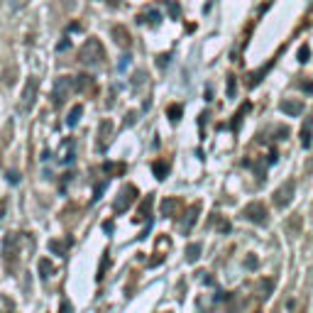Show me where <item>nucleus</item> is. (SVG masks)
I'll list each match as a JSON object with an SVG mask.
<instances>
[{
	"instance_id": "1",
	"label": "nucleus",
	"mask_w": 313,
	"mask_h": 313,
	"mask_svg": "<svg viewBox=\"0 0 313 313\" xmlns=\"http://www.w3.org/2000/svg\"><path fill=\"white\" fill-rule=\"evenodd\" d=\"M20 252H22V235L20 232H8L3 240V264L10 274L20 269Z\"/></svg>"
},
{
	"instance_id": "2",
	"label": "nucleus",
	"mask_w": 313,
	"mask_h": 313,
	"mask_svg": "<svg viewBox=\"0 0 313 313\" xmlns=\"http://www.w3.org/2000/svg\"><path fill=\"white\" fill-rule=\"evenodd\" d=\"M79 61H81L83 66H88V68L103 66V61H106V49H103L100 40L88 37L86 44L81 47V52H79Z\"/></svg>"
},
{
	"instance_id": "3",
	"label": "nucleus",
	"mask_w": 313,
	"mask_h": 313,
	"mask_svg": "<svg viewBox=\"0 0 313 313\" xmlns=\"http://www.w3.org/2000/svg\"><path fill=\"white\" fill-rule=\"evenodd\" d=\"M294 193H296V181L294 179H286L284 184L274 191V198H272L274 205L276 208H286V205L294 201Z\"/></svg>"
},
{
	"instance_id": "4",
	"label": "nucleus",
	"mask_w": 313,
	"mask_h": 313,
	"mask_svg": "<svg viewBox=\"0 0 313 313\" xmlns=\"http://www.w3.org/2000/svg\"><path fill=\"white\" fill-rule=\"evenodd\" d=\"M242 218H247L250 223H255V225H264L267 223V208H264V203H259V201H252V203H247L242 208Z\"/></svg>"
},
{
	"instance_id": "5",
	"label": "nucleus",
	"mask_w": 313,
	"mask_h": 313,
	"mask_svg": "<svg viewBox=\"0 0 313 313\" xmlns=\"http://www.w3.org/2000/svg\"><path fill=\"white\" fill-rule=\"evenodd\" d=\"M71 91H76V79H68V76L56 79V83H54V103L56 106H61L64 98H66Z\"/></svg>"
},
{
	"instance_id": "6",
	"label": "nucleus",
	"mask_w": 313,
	"mask_h": 313,
	"mask_svg": "<svg viewBox=\"0 0 313 313\" xmlns=\"http://www.w3.org/2000/svg\"><path fill=\"white\" fill-rule=\"evenodd\" d=\"M137 201V189L135 186H125L120 193H118V198H115V213H123L125 208H130V205Z\"/></svg>"
},
{
	"instance_id": "7",
	"label": "nucleus",
	"mask_w": 313,
	"mask_h": 313,
	"mask_svg": "<svg viewBox=\"0 0 313 313\" xmlns=\"http://www.w3.org/2000/svg\"><path fill=\"white\" fill-rule=\"evenodd\" d=\"M279 110L289 115V118H299L301 113H303V103L301 100H294V98H284L282 103H279Z\"/></svg>"
},
{
	"instance_id": "8",
	"label": "nucleus",
	"mask_w": 313,
	"mask_h": 313,
	"mask_svg": "<svg viewBox=\"0 0 313 313\" xmlns=\"http://www.w3.org/2000/svg\"><path fill=\"white\" fill-rule=\"evenodd\" d=\"M181 201L179 198H174V196H166L162 201V216H166V218H177L179 211H181Z\"/></svg>"
},
{
	"instance_id": "9",
	"label": "nucleus",
	"mask_w": 313,
	"mask_h": 313,
	"mask_svg": "<svg viewBox=\"0 0 313 313\" xmlns=\"http://www.w3.org/2000/svg\"><path fill=\"white\" fill-rule=\"evenodd\" d=\"M198 211H201V203H193L186 211V218H184V223H181V230L184 232H191V228L196 225V220H198Z\"/></svg>"
},
{
	"instance_id": "10",
	"label": "nucleus",
	"mask_w": 313,
	"mask_h": 313,
	"mask_svg": "<svg viewBox=\"0 0 313 313\" xmlns=\"http://www.w3.org/2000/svg\"><path fill=\"white\" fill-rule=\"evenodd\" d=\"M37 79H29V83H27V88H25V95H22V106L25 108H29L32 103H34V95H37Z\"/></svg>"
},
{
	"instance_id": "11",
	"label": "nucleus",
	"mask_w": 313,
	"mask_h": 313,
	"mask_svg": "<svg viewBox=\"0 0 313 313\" xmlns=\"http://www.w3.org/2000/svg\"><path fill=\"white\" fill-rule=\"evenodd\" d=\"M113 40H115V44H120V47H130V32L125 27H120V25H115L113 27Z\"/></svg>"
},
{
	"instance_id": "12",
	"label": "nucleus",
	"mask_w": 313,
	"mask_h": 313,
	"mask_svg": "<svg viewBox=\"0 0 313 313\" xmlns=\"http://www.w3.org/2000/svg\"><path fill=\"white\" fill-rule=\"evenodd\" d=\"M311 130H313V120H303V127H301V145L303 147H311Z\"/></svg>"
},
{
	"instance_id": "13",
	"label": "nucleus",
	"mask_w": 313,
	"mask_h": 313,
	"mask_svg": "<svg viewBox=\"0 0 313 313\" xmlns=\"http://www.w3.org/2000/svg\"><path fill=\"white\" fill-rule=\"evenodd\" d=\"M113 132V125L110 123H100V140H98V150H106V140H110Z\"/></svg>"
},
{
	"instance_id": "14",
	"label": "nucleus",
	"mask_w": 313,
	"mask_h": 313,
	"mask_svg": "<svg viewBox=\"0 0 313 313\" xmlns=\"http://www.w3.org/2000/svg\"><path fill=\"white\" fill-rule=\"evenodd\" d=\"M81 113H83V106H74V108H71V113H68V118H66V125H68V127H74V125L79 123Z\"/></svg>"
},
{
	"instance_id": "15",
	"label": "nucleus",
	"mask_w": 313,
	"mask_h": 313,
	"mask_svg": "<svg viewBox=\"0 0 313 313\" xmlns=\"http://www.w3.org/2000/svg\"><path fill=\"white\" fill-rule=\"evenodd\" d=\"M198 257H201V245H198V242H193V245L186 247V259H189V262H198Z\"/></svg>"
},
{
	"instance_id": "16",
	"label": "nucleus",
	"mask_w": 313,
	"mask_h": 313,
	"mask_svg": "<svg viewBox=\"0 0 313 313\" xmlns=\"http://www.w3.org/2000/svg\"><path fill=\"white\" fill-rule=\"evenodd\" d=\"M91 86H93V79H91V76H86V74H83V76H76V91H88Z\"/></svg>"
},
{
	"instance_id": "17",
	"label": "nucleus",
	"mask_w": 313,
	"mask_h": 313,
	"mask_svg": "<svg viewBox=\"0 0 313 313\" xmlns=\"http://www.w3.org/2000/svg\"><path fill=\"white\" fill-rule=\"evenodd\" d=\"M54 274V267L49 264V259H40V276L42 279H49Z\"/></svg>"
},
{
	"instance_id": "18",
	"label": "nucleus",
	"mask_w": 313,
	"mask_h": 313,
	"mask_svg": "<svg viewBox=\"0 0 313 313\" xmlns=\"http://www.w3.org/2000/svg\"><path fill=\"white\" fill-rule=\"evenodd\" d=\"M49 250H54L56 255H66L68 252V242H59V240H49Z\"/></svg>"
},
{
	"instance_id": "19",
	"label": "nucleus",
	"mask_w": 313,
	"mask_h": 313,
	"mask_svg": "<svg viewBox=\"0 0 313 313\" xmlns=\"http://www.w3.org/2000/svg\"><path fill=\"white\" fill-rule=\"evenodd\" d=\"M272 286H274V279L262 282V284H259V296H262V299H267V296H269V291H272Z\"/></svg>"
},
{
	"instance_id": "20",
	"label": "nucleus",
	"mask_w": 313,
	"mask_h": 313,
	"mask_svg": "<svg viewBox=\"0 0 313 313\" xmlns=\"http://www.w3.org/2000/svg\"><path fill=\"white\" fill-rule=\"evenodd\" d=\"M152 171L157 174V179H164V177H166V164H164V162H154V164H152Z\"/></svg>"
},
{
	"instance_id": "21",
	"label": "nucleus",
	"mask_w": 313,
	"mask_h": 313,
	"mask_svg": "<svg viewBox=\"0 0 313 313\" xmlns=\"http://www.w3.org/2000/svg\"><path fill=\"white\" fill-rule=\"evenodd\" d=\"M269 66H272V64H269ZM269 66H264V68H259V71H255V74L250 76V86H257L259 79H262V76L267 74V68H269Z\"/></svg>"
},
{
	"instance_id": "22",
	"label": "nucleus",
	"mask_w": 313,
	"mask_h": 313,
	"mask_svg": "<svg viewBox=\"0 0 313 313\" xmlns=\"http://www.w3.org/2000/svg\"><path fill=\"white\" fill-rule=\"evenodd\" d=\"M166 115H169L171 120H179V118H181V106H169V108H166Z\"/></svg>"
},
{
	"instance_id": "23",
	"label": "nucleus",
	"mask_w": 313,
	"mask_h": 313,
	"mask_svg": "<svg viewBox=\"0 0 313 313\" xmlns=\"http://www.w3.org/2000/svg\"><path fill=\"white\" fill-rule=\"evenodd\" d=\"M308 56H311V47L303 44V47L299 49V61H308Z\"/></svg>"
},
{
	"instance_id": "24",
	"label": "nucleus",
	"mask_w": 313,
	"mask_h": 313,
	"mask_svg": "<svg viewBox=\"0 0 313 313\" xmlns=\"http://www.w3.org/2000/svg\"><path fill=\"white\" fill-rule=\"evenodd\" d=\"M213 223H218V230L220 232H228V230H230V223H228V220H218L216 216H213Z\"/></svg>"
},
{
	"instance_id": "25",
	"label": "nucleus",
	"mask_w": 313,
	"mask_h": 313,
	"mask_svg": "<svg viewBox=\"0 0 313 313\" xmlns=\"http://www.w3.org/2000/svg\"><path fill=\"white\" fill-rule=\"evenodd\" d=\"M247 269H257V257H255V255H247Z\"/></svg>"
},
{
	"instance_id": "26",
	"label": "nucleus",
	"mask_w": 313,
	"mask_h": 313,
	"mask_svg": "<svg viewBox=\"0 0 313 313\" xmlns=\"http://www.w3.org/2000/svg\"><path fill=\"white\" fill-rule=\"evenodd\" d=\"M166 5H169L171 15H174V17H179V5H177V3H174V0H166Z\"/></svg>"
},
{
	"instance_id": "27",
	"label": "nucleus",
	"mask_w": 313,
	"mask_h": 313,
	"mask_svg": "<svg viewBox=\"0 0 313 313\" xmlns=\"http://www.w3.org/2000/svg\"><path fill=\"white\" fill-rule=\"evenodd\" d=\"M8 181H13V184H20V174H17V171H10V174H8Z\"/></svg>"
},
{
	"instance_id": "28",
	"label": "nucleus",
	"mask_w": 313,
	"mask_h": 313,
	"mask_svg": "<svg viewBox=\"0 0 313 313\" xmlns=\"http://www.w3.org/2000/svg\"><path fill=\"white\" fill-rule=\"evenodd\" d=\"M301 88H303L306 93H313V83L311 81H303V83H301Z\"/></svg>"
},
{
	"instance_id": "29",
	"label": "nucleus",
	"mask_w": 313,
	"mask_h": 313,
	"mask_svg": "<svg viewBox=\"0 0 313 313\" xmlns=\"http://www.w3.org/2000/svg\"><path fill=\"white\" fill-rule=\"evenodd\" d=\"M5 208H8V201L0 198V220H3V216H5Z\"/></svg>"
},
{
	"instance_id": "30",
	"label": "nucleus",
	"mask_w": 313,
	"mask_h": 313,
	"mask_svg": "<svg viewBox=\"0 0 313 313\" xmlns=\"http://www.w3.org/2000/svg\"><path fill=\"white\" fill-rule=\"evenodd\" d=\"M306 174H311V177H313V157L308 159V164H306Z\"/></svg>"
},
{
	"instance_id": "31",
	"label": "nucleus",
	"mask_w": 313,
	"mask_h": 313,
	"mask_svg": "<svg viewBox=\"0 0 313 313\" xmlns=\"http://www.w3.org/2000/svg\"><path fill=\"white\" fill-rule=\"evenodd\" d=\"M228 93H235V79H230V81H228Z\"/></svg>"
},
{
	"instance_id": "32",
	"label": "nucleus",
	"mask_w": 313,
	"mask_h": 313,
	"mask_svg": "<svg viewBox=\"0 0 313 313\" xmlns=\"http://www.w3.org/2000/svg\"><path fill=\"white\" fill-rule=\"evenodd\" d=\"M61 313H71V306H66V301L61 303Z\"/></svg>"
},
{
	"instance_id": "33",
	"label": "nucleus",
	"mask_w": 313,
	"mask_h": 313,
	"mask_svg": "<svg viewBox=\"0 0 313 313\" xmlns=\"http://www.w3.org/2000/svg\"><path fill=\"white\" fill-rule=\"evenodd\" d=\"M0 166H3V152H0Z\"/></svg>"
},
{
	"instance_id": "34",
	"label": "nucleus",
	"mask_w": 313,
	"mask_h": 313,
	"mask_svg": "<svg viewBox=\"0 0 313 313\" xmlns=\"http://www.w3.org/2000/svg\"><path fill=\"white\" fill-rule=\"evenodd\" d=\"M272 313H279V311H272Z\"/></svg>"
}]
</instances>
